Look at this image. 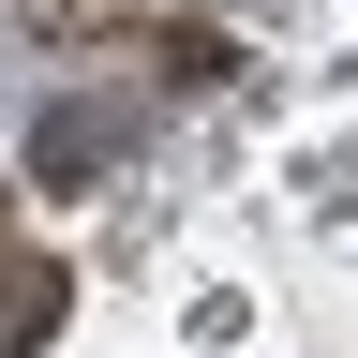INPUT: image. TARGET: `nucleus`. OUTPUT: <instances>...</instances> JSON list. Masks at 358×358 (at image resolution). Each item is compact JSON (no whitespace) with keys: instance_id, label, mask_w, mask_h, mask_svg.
Returning a JSON list of instances; mask_svg holds the SVG:
<instances>
[{"instance_id":"obj_1","label":"nucleus","mask_w":358,"mask_h":358,"mask_svg":"<svg viewBox=\"0 0 358 358\" xmlns=\"http://www.w3.org/2000/svg\"><path fill=\"white\" fill-rule=\"evenodd\" d=\"M134 134H150V105H134V90L45 105V120H30V179H45V194H105V164L134 150Z\"/></svg>"},{"instance_id":"obj_2","label":"nucleus","mask_w":358,"mask_h":358,"mask_svg":"<svg viewBox=\"0 0 358 358\" xmlns=\"http://www.w3.org/2000/svg\"><path fill=\"white\" fill-rule=\"evenodd\" d=\"M60 313H75V268L30 254V239H0V358H45V343H60Z\"/></svg>"}]
</instances>
